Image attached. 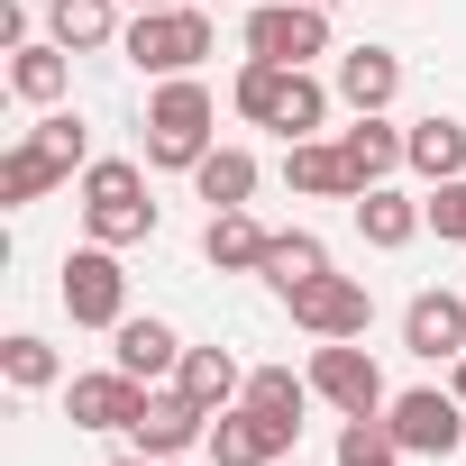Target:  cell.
<instances>
[{
	"label": "cell",
	"mask_w": 466,
	"mask_h": 466,
	"mask_svg": "<svg viewBox=\"0 0 466 466\" xmlns=\"http://www.w3.org/2000/svg\"><path fill=\"white\" fill-rule=\"evenodd\" d=\"M65 311H74V329H119L128 320V266H119V248H101V238H83L74 257H65Z\"/></svg>",
	"instance_id": "obj_5"
},
{
	"label": "cell",
	"mask_w": 466,
	"mask_h": 466,
	"mask_svg": "<svg viewBox=\"0 0 466 466\" xmlns=\"http://www.w3.org/2000/svg\"><path fill=\"white\" fill-rule=\"evenodd\" d=\"M128 0H46V37L56 46H74V56H101V46H119V19Z\"/></svg>",
	"instance_id": "obj_20"
},
{
	"label": "cell",
	"mask_w": 466,
	"mask_h": 466,
	"mask_svg": "<svg viewBox=\"0 0 466 466\" xmlns=\"http://www.w3.org/2000/svg\"><path fill=\"white\" fill-rule=\"evenodd\" d=\"M402 348L430 357V366H439V357L457 366V357H466V293H411V302H402Z\"/></svg>",
	"instance_id": "obj_13"
},
{
	"label": "cell",
	"mask_w": 466,
	"mask_h": 466,
	"mask_svg": "<svg viewBox=\"0 0 466 466\" xmlns=\"http://www.w3.org/2000/svg\"><path fill=\"white\" fill-rule=\"evenodd\" d=\"M284 183H293L302 201H357V165H348L339 137H293V147H284Z\"/></svg>",
	"instance_id": "obj_15"
},
{
	"label": "cell",
	"mask_w": 466,
	"mask_h": 466,
	"mask_svg": "<svg viewBox=\"0 0 466 466\" xmlns=\"http://www.w3.org/2000/svg\"><path fill=\"white\" fill-rule=\"evenodd\" d=\"M210 46H219L210 0H165V10H128V28H119V56H128L137 74H156V83L201 74V56H210Z\"/></svg>",
	"instance_id": "obj_2"
},
{
	"label": "cell",
	"mask_w": 466,
	"mask_h": 466,
	"mask_svg": "<svg viewBox=\"0 0 466 466\" xmlns=\"http://www.w3.org/2000/svg\"><path fill=\"white\" fill-rule=\"evenodd\" d=\"M420 210H430V228H439L448 248H466V174H457V183H430Z\"/></svg>",
	"instance_id": "obj_31"
},
{
	"label": "cell",
	"mask_w": 466,
	"mask_h": 466,
	"mask_svg": "<svg viewBox=\"0 0 466 466\" xmlns=\"http://www.w3.org/2000/svg\"><path fill=\"white\" fill-rule=\"evenodd\" d=\"M248 56H266V65L339 56L329 46V10H311V0H257V10H248Z\"/></svg>",
	"instance_id": "obj_7"
},
{
	"label": "cell",
	"mask_w": 466,
	"mask_h": 466,
	"mask_svg": "<svg viewBox=\"0 0 466 466\" xmlns=\"http://www.w3.org/2000/svg\"><path fill=\"white\" fill-rule=\"evenodd\" d=\"M110 466H156V457H137V448H128V457H110Z\"/></svg>",
	"instance_id": "obj_34"
},
{
	"label": "cell",
	"mask_w": 466,
	"mask_h": 466,
	"mask_svg": "<svg viewBox=\"0 0 466 466\" xmlns=\"http://www.w3.org/2000/svg\"><path fill=\"white\" fill-rule=\"evenodd\" d=\"M192 192H201L210 210H248V201H257V156H248V147H210V156L192 165Z\"/></svg>",
	"instance_id": "obj_23"
},
{
	"label": "cell",
	"mask_w": 466,
	"mask_h": 466,
	"mask_svg": "<svg viewBox=\"0 0 466 466\" xmlns=\"http://www.w3.org/2000/svg\"><path fill=\"white\" fill-rule=\"evenodd\" d=\"M56 183H74V174H65V165H56L37 137H19L10 156H0V210H28V201H46Z\"/></svg>",
	"instance_id": "obj_24"
},
{
	"label": "cell",
	"mask_w": 466,
	"mask_h": 466,
	"mask_svg": "<svg viewBox=\"0 0 466 466\" xmlns=\"http://www.w3.org/2000/svg\"><path fill=\"white\" fill-rule=\"evenodd\" d=\"M339 147L357 165V192H375V183H393L411 165V128H393L384 110H357V128H339Z\"/></svg>",
	"instance_id": "obj_14"
},
{
	"label": "cell",
	"mask_w": 466,
	"mask_h": 466,
	"mask_svg": "<svg viewBox=\"0 0 466 466\" xmlns=\"http://www.w3.org/2000/svg\"><path fill=\"white\" fill-rule=\"evenodd\" d=\"M266 238H275V228H266L257 210H210L201 257H210L219 275H266Z\"/></svg>",
	"instance_id": "obj_19"
},
{
	"label": "cell",
	"mask_w": 466,
	"mask_h": 466,
	"mask_svg": "<svg viewBox=\"0 0 466 466\" xmlns=\"http://www.w3.org/2000/svg\"><path fill=\"white\" fill-rule=\"evenodd\" d=\"M311 393L339 411V420H375L393 393H384V366L357 348V339H320L311 348Z\"/></svg>",
	"instance_id": "obj_6"
},
{
	"label": "cell",
	"mask_w": 466,
	"mask_h": 466,
	"mask_svg": "<svg viewBox=\"0 0 466 466\" xmlns=\"http://www.w3.org/2000/svg\"><path fill=\"white\" fill-rule=\"evenodd\" d=\"M284 311H293V329H302V339H366L375 293H366L357 275H311V284H293V293H284Z\"/></svg>",
	"instance_id": "obj_8"
},
{
	"label": "cell",
	"mask_w": 466,
	"mask_h": 466,
	"mask_svg": "<svg viewBox=\"0 0 466 466\" xmlns=\"http://www.w3.org/2000/svg\"><path fill=\"white\" fill-rule=\"evenodd\" d=\"M83 228H92L101 248H137V238H156L147 165H128V156H92V165H83Z\"/></svg>",
	"instance_id": "obj_4"
},
{
	"label": "cell",
	"mask_w": 466,
	"mask_h": 466,
	"mask_svg": "<svg viewBox=\"0 0 466 466\" xmlns=\"http://www.w3.org/2000/svg\"><path fill=\"white\" fill-rule=\"evenodd\" d=\"M147 393H156V384H137L128 366H92V375L65 384V411H74V430H128V420L147 411Z\"/></svg>",
	"instance_id": "obj_12"
},
{
	"label": "cell",
	"mask_w": 466,
	"mask_h": 466,
	"mask_svg": "<svg viewBox=\"0 0 466 466\" xmlns=\"http://www.w3.org/2000/svg\"><path fill=\"white\" fill-rule=\"evenodd\" d=\"M210 420H219V411H201L183 384H165V393H147V411L128 420V439H137V457L165 466V457H192V448L210 439Z\"/></svg>",
	"instance_id": "obj_11"
},
{
	"label": "cell",
	"mask_w": 466,
	"mask_h": 466,
	"mask_svg": "<svg viewBox=\"0 0 466 466\" xmlns=\"http://www.w3.org/2000/svg\"><path fill=\"white\" fill-rule=\"evenodd\" d=\"M293 439H302V420H275V411H257V402H228V411L210 420L201 457H210V466H275V457H293Z\"/></svg>",
	"instance_id": "obj_10"
},
{
	"label": "cell",
	"mask_w": 466,
	"mask_h": 466,
	"mask_svg": "<svg viewBox=\"0 0 466 466\" xmlns=\"http://www.w3.org/2000/svg\"><path fill=\"white\" fill-rule=\"evenodd\" d=\"M339 466H402L393 420H384V411H375V420H348V430H339Z\"/></svg>",
	"instance_id": "obj_30"
},
{
	"label": "cell",
	"mask_w": 466,
	"mask_h": 466,
	"mask_svg": "<svg viewBox=\"0 0 466 466\" xmlns=\"http://www.w3.org/2000/svg\"><path fill=\"white\" fill-rule=\"evenodd\" d=\"M420 228H430V210H420L411 192H393V183L357 192V238H366V248H384V257H393V248H411V238H420Z\"/></svg>",
	"instance_id": "obj_21"
},
{
	"label": "cell",
	"mask_w": 466,
	"mask_h": 466,
	"mask_svg": "<svg viewBox=\"0 0 466 466\" xmlns=\"http://www.w3.org/2000/svg\"><path fill=\"white\" fill-rule=\"evenodd\" d=\"M248 402L275 411V420H302V411H311V375H293V366H248Z\"/></svg>",
	"instance_id": "obj_28"
},
{
	"label": "cell",
	"mask_w": 466,
	"mask_h": 466,
	"mask_svg": "<svg viewBox=\"0 0 466 466\" xmlns=\"http://www.w3.org/2000/svg\"><path fill=\"white\" fill-rule=\"evenodd\" d=\"M65 83H74V46H56V37L10 46V92H19L28 110H65Z\"/></svg>",
	"instance_id": "obj_17"
},
{
	"label": "cell",
	"mask_w": 466,
	"mask_h": 466,
	"mask_svg": "<svg viewBox=\"0 0 466 466\" xmlns=\"http://www.w3.org/2000/svg\"><path fill=\"white\" fill-rule=\"evenodd\" d=\"M448 393H457V402H466V357H457V375H448Z\"/></svg>",
	"instance_id": "obj_33"
},
{
	"label": "cell",
	"mask_w": 466,
	"mask_h": 466,
	"mask_svg": "<svg viewBox=\"0 0 466 466\" xmlns=\"http://www.w3.org/2000/svg\"><path fill=\"white\" fill-rule=\"evenodd\" d=\"M174 384H183V393H192L201 411H228V402H248V366L228 357V348H183Z\"/></svg>",
	"instance_id": "obj_22"
},
{
	"label": "cell",
	"mask_w": 466,
	"mask_h": 466,
	"mask_svg": "<svg viewBox=\"0 0 466 466\" xmlns=\"http://www.w3.org/2000/svg\"><path fill=\"white\" fill-rule=\"evenodd\" d=\"M384 420H393L402 457H457V448H466V402H457V393H439V384L393 393V402H384Z\"/></svg>",
	"instance_id": "obj_9"
},
{
	"label": "cell",
	"mask_w": 466,
	"mask_h": 466,
	"mask_svg": "<svg viewBox=\"0 0 466 466\" xmlns=\"http://www.w3.org/2000/svg\"><path fill=\"white\" fill-rule=\"evenodd\" d=\"M0 375H10L19 393H46V384L65 375V357H56V348H46L37 329H19V339H0Z\"/></svg>",
	"instance_id": "obj_27"
},
{
	"label": "cell",
	"mask_w": 466,
	"mask_h": 466,
	"mask_svg": "<svg viewBox=\"0 0 466 466\" xmlns=\"http://www.w3.org/2000/svg\"><path fill=\"white\" fill-rule=\"evenodd\" d=\"M329 92H339L348 110H393V92H402V56H393V46H339Z\"/></svg>",
	"instance_id": "obj_16"
},
{
	"label": "cell",
	"mask_w": 466,
	"mask_h": 466,
	"mask_svg": "<svg viewBox=\"0 0 466 466\" xmlns=\"http://www.w3.org/2000/svg\"><path fill=\"white\" fill-rule=\"evenodd\" d=\"M128 10H165V0H128Z\"/></svg>",
	"instance_id": "obj_36"
},
{
	"label": "cell",
	"mask_w": 466,
	"mask_h": 466,
	"mask_svg": "<svg viewBox=\"0 0 466 466\" xmlns=\"http://www.w3.org/2000/svg\"><path fill=\"white\" fill-rule=\"evenodd\" d=\"M210 147H219V101H210V83H201V74L156 83V92H147V165L192 174Z\"/></svg>",
	"instance_id": "obj_3"
},
{
	"label": "cell",
	"mask_w": 466,
	"mask_h": 466,
	"mask_svg": "<svg viewBox=\"0 0 466 466\" xmlns=\"http://www.w3.org/2000/svg\"><path fill=\"white\" fill-rule=\"evenodd\" d=\"M165 466H192V457H165Z\"/></svg>",
	"instance_id": "obj_38"
},
{
	"label": "cell",
	"mask_w": 466,
	"mask_h": 466,
	"mask_svg": "<svg viewBox=\"0 0 466 466\" xmlns=\"http://www.w3.org/2000/svg\"><path fill=\"white\" fill-rule=\"evenodd\" d=\"M311 275H329V248L311 238V228H275V238H266V284L293 293V284H311Z\"/></svg>",
	"instance_id": "obj_26"
},
{
	"label": "cell",
	"mask_w": 466,
	"mask_h": 466,
	"mask_svg": "<svg viewBox=\"0 0 466 466\" xmlns=\"http://www.w3.org/2000/svg\"><path fill=\"white\" fill-rule=\"evenodd\" d=\"M28 137H37L65 174H83V165H92V128H83L74 110H37V128H28Z\"/></svg>",
	"instance_id": "obj_29"
},
{
	"label": "cell",
	"mask_w": 466,
	"mask_h": 466,
	"mask_svg": "<svg viewBox=\"0 0 466 466\" xmlns=\"http://www.w3.org/2000/svg\"><path fill=\"white\" fill-rule=\"evenodd\" d=\"M411 174L420 183H457L466 174V119H411Z\"/></svg>",
	"instance_id": "obj_25"
},
{
	"label": "cell",
	"mask_w": 466,
	"mask_h": 466,
	"mask_svg": "<svg viewBox=\"0 0 466 466\" xmlns=\"http://www.w3.org/2000/svg\"><path fill=\"white\" fill-rule=\"evenodd\" d=\"M311 10H339V0H311Z\"/></svg>",
	"instance_id": "obj_37"
},
{
	"label": "cell",
	"mask_w": 466,
	"mask_h": 466,
	"mask_svg": "<svg viewBox=\"0 0 466 466\" xmlns=\"http://www.w3.org/2000/svg\"><path fill=\"white\" fill-rule=\"evenodd\" d=\"M0 46H28V0H0Z\"/></svg>",
	"instance_id": "obj_32"
},
{
	"label": "cell",
	"mask_w": 466,
	"mask_h": 466,
	"mask_svg": "<svg viewBox=\"0 0 466 466\" xmlns=\"http://www.w3.org/2000/svg\"><path fill=\"white\" fill-rule=\"evenodd\" d=\"M210 10H257V0H210Z\"/></svg>",
	"instance_id": "obj_35"
},
{
	"label": "cell",
	"mask_w": 466,
	"mask_h": 466,
	"mask_svg": "<svg viewBox=\"0 0 466 466\" xmlns=\"http://www.w3.org/2000/svg\"><path fill=\"white\" fill-rule=\"evenodd\" d=\"M228 101H238V119L275 128L284 147H293V137H320V119H329V83H320L311 65H266V56H248V65H238Z\"/></svg>",
	"instance_id": "obj_1"
},
{
	"label": "cell",
	"mask_w": 466,
	"mask_h": 466,
	"mask_svg": "<svg viewBox=\"0 0 466 466\" xmlns=\"http://www.w3.org/2000/svg\"><path fill=\"white\" fill-rule=\"evenodd\" d=\"M110 366H128L137 384H156V375H174V366H183V339H174V320H156V311L137 320V311H128V320L110 329Z\"/></svg>",
	"instance_id": "obj_18"
}]
</instances>
